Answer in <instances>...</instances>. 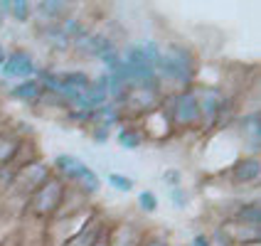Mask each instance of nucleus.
<instances>
[{
    "label": "nucleus",
    "instance_id": "f3484780",
    "mask_svg": "<svg viewBox=\"0 0 261 246\" xmlns=\"http://www.w3.org/2000/svg\"><path fill=\"white\" fill-rule=\"evenodd\" d=\"M239 217H242V222H244V224H249V222H251L254 227H259V219H261V214H259V204L254 202L251 207H249V204H244V207L239 209Z\"/></svg>",
    "mask_w": 261,
    "mask_h": 246
},
{
    "label": "nucleus",
    "instance_id": "2eb2a0df",
    "mask_svg": "<svg viewBox=\"0 0 261 246\" xmlns=\"http://www.w3.org/2000/svg\"><path fill=\"white\" fill-rule=\"evenodd\" d=\"M47 35H49V42L55 44V49H67L69 42H72V40L62 32V28H57V25H52V28L47 30ZM52 44H49V47H52Z\"/></svg>",
    "mask_w": 261,
    "mask_h": 246
},
{
    "label": "nucleus",
    "instance_id": "f8f14e48",
    "mask_svg": "<svg viewBox=\"0 0 261 246\" xmlns=\"http://www.w3.org/2000/svg\"><path fill=\"white\" fill-rule=\"evenodd\" d=\"M10 94H13V99H20V101H37L42 96V81L28 79V81L17 84Z\"/></svg>",
    "mask_w": 261,
    "mask_h": 246
},
{
    "label": "nucleus",
    "instance_id": "aec40b11",
    "mask_svg": "<svg viewBox=\"0 0 261 246\" xmlns=\"http://www.w3.org/2000/svg\"><path fill=\"white\" fill-rule=\"evenodd\" d=\"M10 10H13V15L17 20H28L30 3H25V0H15V3H10Z\"/></svg>",
    "mask_w": 261,
    "mask_h": 246
},
{
    "label": "nucleus",
    "instance_id": "4468645a",
    "mask_svg": "<svg viewBox=\"0 0 261 246\" xmlns=\"http://www.w3.org/2000/svg\"><path fill=\"white\" fill-rule=\"evenodd\" d=\"M37 13L47 17V20H59L62 15L67 13V3H62V0H55V3H40L37 5Z\"/></svg>",
    "mask_w": 261,
    "mask_h": 246
},
{
    "label": "nucleus",
    "instance_id": "a878e982",
    "mask_svg": "<svg viewBox=\"0 0 261 246\" xmlns=\"http://www.w3.org/2000/svg\"><path fill=\"white\" fill-rule=\"evenodd\" d=\"M94 246H109V244H106V239H99V241H96Z\"/></svg>",
    "mask_w": 261,
    "mask_h": 246
},
{
    "label": "nucleus",
    "instance_id": "ddd939ff",
    "mask_svg": "<svg viewBox=\"0 0 261 246\" xmlns=\"http://www.w3.org/2000/svg\"><path fill=\"white\" fill-rule=\"evenodd\" d=\"M89 121H94L99 126H114V123L121 121V111L116 108V103H103L101 108L89 114Z\"/></svg>",
    "mask_w": 261,
    "mask_h": 246
},
{
    "label": "nucleus",
    "instance_id": "6ab92c4d",
    "mask_svg": "<svg viewBox=\"0 0 261 246\" xmlns=\"http://www.w3.org/2000/svg\"><path fill=\"white\" fill-rule=\"evenodd\" d=\"M138 204H141V209H143V212H155V209H158V197H155L153 192H148V189H145V192L138 195Z\"/></svg>",
    "mask_w": 261,
    "mask_h": 246
},
{
    "label": "nucleus",
    "instance_id": "0eeeda50",
    "mask_svg": "<svg viewBox=\"0 0 261 246\" xmlns=\"http://www.w3.org/2000/svg\"><path fill=\"white\" fill-rule=\"evenodd\" d=\"M5 76H30V74L37 72V67H35V59L30 57L28 52H22V49H15L10 57H5V64L0 67Z\"/></svg>",
    "mask_w": 261,
    "mask_h": 246
},
{
    "label": "nucleus",
    "instance_id": "9d476101",
    "mask_svg": "<svg viewBox=\"0 0 261 246\" xmlns=\"http://www.w3.org/2000/svg\"><path fill=\"white\" fill-rule=\"evenodd\" d=\"M109 246H141V232L130 224H118L111 232V239H106Z\"/></svg>",
    "mask_w": 261,
    "mask_h": 246
},
{
    "label": "nucleus",
    "instance_id": "f257e3e1",
    "mask_svg": "<svg viewBox=\"0 0 261 246\" xmlns=\"http://www.w3.org/2000/svg\"><path fill=\"white\" fill-rule=\"evenodd\" d=\"M165 79H173L177 84H190L192 79V54L182 44H170L168 52H160V62L155 67Z\"/></svg>",
    "mask_w": 261,
    "mask_h": 246
},
{
    "label": "nucleus",
    "instance_id": "a211bd4d",
    "mask_svg": "<svg viewBox=\"0 0 261 246\" xmlns=\"http://www.w3.org/2000/svg\"><path fill=\"white\" fill-rule=\"evenodd\" d=\"M109 182H111V187L121 189V192H130V189H133V180H130V177H126V175L111 173V175H109Z\"/></svg>",
    "mask_w": 261,
    "mask_h": 246
},
{
    "label": "nucleus",
    "instance_id": "412c9836",
    "mask_svg": "<svg viewBox=\"0 0 261 246\" xmlns=\"http://www.w3.org/2000/svg\"><path fill=\"white\" fill-rule=\"evenodd\" d=\"M192 246H212V241H210L207 236H202V234H200V236H195V241H192Z\"/></svg>",
    "mask_w": 261,
    "mask_h": 246
},
{
    "label": "nucleus",
    "instance_id": "20e7f679",
    "mask_svg": "<svg viewBox=\"0 0 261 246\" xmlns=\"http://www.w3.org/2000/svg\"><path fill=\"white\" fill-rule=\"evenodd\" d=\"M55 165H57V170L64 173V177H69V180H82L87 192H96V189H99V177H96V173H94V170H89L79 158H72V155H59V158L55 160Z\"/></svg>",
    "mask_w": 261,
    "mask_h": 246
},
{
    "label": "nucleus",
    "instance_id": "393cba45",
    "mask_svg": "<svg viewBox=\"0 0 261 246\" xmlns=\"http://www.w3.org/2000/svg\"><path fill=\"white\" fill-rule=\"evenodd\" d=\"M145 246H168L165 241H150V244H145Z\"/></svg>",
    "mask_w": 261,
    "mask_h": 246
},
{
    "label": "nucleus",
    "instance_id": "f03ea898",
    "mask_svg": "<svg viewBox=\"0 0 261 246\" xmlns=\"http://www.w3.org/2000/svg\"><path fill=\"white\" fill-rule=\"evenodd\" d=\"M62 202H64V182H62L59 177H52V175H49L42 187L32 192L30 209H32V214H37V217H52L59 207H62Z\"/></svg>",
    "mask_w": 261,
    "mask_h": 246
},
{
    "label": "nucleus",
    "instance_id": "39448f33",
    "mask_svg": "<svg viewBox=\"0 0 261 246\" xmlns=\"http://www.w3.org/2000/svg\"><path fill=\"white\" fill-rule=\"evenodd\" d=\"M47 177H49V168L44 162H25L13 175L15 187L20 189V192H28V195H32L35 189L42 187L44 182H47Z\"/></svg>",
    "mask_w": 261,
    "mask_h": 246
},
{
    "label": "nucleus",
    "instance_id": "9b49d317",
    "mask_svg": "<svg viewBox=\"0 0 261 246\" xmlns=\"http://www.w3.org/2000/svg\"><path fill=\"white\" fill-rule=\"evenodd\" d=\"M17 150H20V138H17L15 133L3 130V133H0V168L8 165V162H13V158L17 155Z\"/></svg>",
    "mask_w": 261,
    "mask_h": 246
},
{
    "label": "nucleus",
    "instance_id": "6e6552de",
    "mask_svg": "<svg viewBox=\"0 0 261 246\" xmlns=\"http://www.w3.org/2000/svg\"><path fill=\"white\" fill-rule=\"evenodd\" d=\"M99 239H103V224L99 219H89L64 246H94Z\"/></svg>",
    "mask_w": 261,
    "mask_h": 246
},
{
    "label": "nucleus",
    "instance_id": "dca6fc26",
    "mask_svg": "<svg viewBox=\"0 0 261 246\" xmlns=\"http://www.w3.org/2000/svg\"><path fill=\"white\" fill-rule=\"evenodd\" d=\"M118 143L123 145V148H138L141 145V133L138 130H128V128H123L121 133H118Z\"/></svg>",
    "mask_w": 261,
    "mask_h": 246
},
{
    "label": "nucleus",
    "instance_id": "423d86ee",
    "mask_svg": "<svg viewBox=\"0 0 261 246\" xmlns=\"http://www.w3.org/2000/svg\"><path fill=\"white\" fill-rule=\"evenodd\" d=\"M160 62V49L155 42H136L126 52V64L128 67H143V69H155Z\"/></svg>",
    "mask_w": 261,
    "mask_h": 246
},
{
    "label": "nucleus",
    "instance_id": "b1692460",
    "mask_svg": "<svg viewBox=\"0 0 261 246\" xmlns=\"http://www.w3.org/2000/svg\"><path fill=\"white\" fill-rule=\"evenodd\" d=\"M5 64V49H3V44H0V67Z\"/></svg>",
    "mask_w": 261,
    "mask_h": 246
},
{
    "label": "nucleus",
    "instance_id": "7ed1b4c3",
    "mask_svg": "<svg viewBox=\"0 0 261 246\" xmlns=\"http://www.w3.org/2000/svg\"><path fill=\"white\" fill-rule=\"evenodd\" d=\"M170 116H173V123H177V126H195V123H200L202 111H200L197 94H192V91L177 94L173 99V106H170Z\"/></svg>",
    "mask_w": 261,
    "mask_h": 246
},
{
    "label": "nucleus",
    "instance_id": "5701e85b",
    "mask_svg": "<svg viewBox=\"0 0 261 246\" xmlns=\"http://www.w3.org/2000/svg\"><path fill=\"white\" fill-rule=\"evenodd\" d=\"M10 10V3H0V20H3V15Z\"/></svg>",
    "mask_w": 261,
    "mask_h": 246
},
{
    "label": "nucleus",
    "instance_id": "1a4fd4ad",
    "mask_svg": "<svg viewBox=\"0 0 261 246\" xmlns=\"http://www.w3.org/2000/svg\"><path fill=\"white\" fill-rule=\"evenodd\" d=\"M232 180L237 182V185H247V182H256L261 175V165L256 158H244L239 160L237 165L232 168Z\"/></svg>",
    "mask_w": 261,
    "mask_h": 246
},
{
    "label": "nucleus",
    "instance_id": "4be33fe9",
    "mask_svg": "<svg viewBox=\"0 0 261 246\" xmlns=\"http://www.w3.org/2000/svg\"><path fill=\"white\" fill-rule=\"evenodd\" d=\"M173 200H175V204H177V207H182V200H185V195H182V192H180V189H175L173 192Z\"/></svg>",
    "mask_w": 261,
    "mask_h": 246
}]
</instances>
